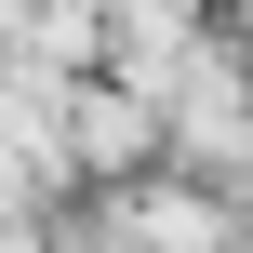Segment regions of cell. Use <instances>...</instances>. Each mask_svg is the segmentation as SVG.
<instances>
[{
	"label": "cell",
	"instance_id": "obj_1",
	"mask_svg": "<svg viewBox=\"0 0 253 253\" xmlns=\"http://www.w3.org/2000/svg\"><path fill=\"white\" fill-rule=\"evenodd\" d=\"M107 253H240V213L200 187H120L107 200Z\"/></svg>",
	"mask_w": 253,
	"mask_h": 253
},
{
	"label": "cell",
	"instance_id": "obj_2",
	"mask_svg": "<svg viewBox=\"0 0 253 253\" xmlns=\"http://www.w3.org/2000/svg\"><path fill=\"white\" fill-rule=\"evenodd\" d=\"M147 147H173V133H160V93H133L120 67H93V80L67 93V160L120 173V160H147Z\"/></svg>",
	"mask_w": 253,
	"mask_h": 253
}]
</instances>
